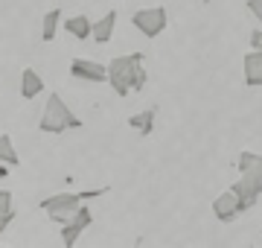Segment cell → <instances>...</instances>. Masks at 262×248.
Segmentation results:
<instances>
[{"mask_svg": "<svg viewBox=\"0 0 262 248\" xmlns=\"http://www.w3.org/2000/svg\"><path fill=\"white\" fill-rule=\"evenodd\" d=\"M143 53H125V56L111 58L108 65V85L117 96H128L131 91H143L149 82V73L143 67Z\"/></svg>", "mask_w": 262, "mask_h": 248, "instance_id": "6da1fadb", "label": "cell"}, {"mask_svg": "<svg viewBox=\"0 0 262 248\" xmlns=\"http://www.w3.org/2000/svg\"><path fill=\"white\" fill-rule=\"evenodd\" d=\"M38 129L47 134H61V132H70V129H82V120L67 108V102L58 94H50L47 105H44V114L38 120Z\"/></svg>", "mask_w": 262, "mask_h": 248, "instance_id": "7a4b0ae2", "label": "cell"}, {"mask_svg": "<svg viewBox=\"0 0 262 248\" xmlns=\"http://www.w3.org/2000/svg\"><path fill=\"white\" fill-rule=\"evenodd\" d=\"M169 24V12L166 6H149V9H137L131 15V27L143 32L146 38H158L160 32L166 29Z\"/></svg>", "mask_w": 262, "mask_h": 248, "instance_id": "3957f363", "label": "cell"}, {"mask_svg": "<svg viewBox=\"0 0 262 248\" xmlns=\"http://www.w3.org/2000/svg\"><path fill=\"white\" fill-rule=\"evenodd\" d=\"M41 208L50 213V219H56L58 225H64L76 210L82 208V196L79 193H53L41 201Z\"/></svg>", "mask_w": 262, "mask_h": 248, "instance_id": "277c9868", "label": "cell"}, {"mask_svg": "<svg viewBox=\"0 0 262 248\" xmlns=\"http://www.w3.org/2000/svg\"><path fill=\"white\" fill-rule=\"evenodd\" d=\"M91 222H94V213H91V208H88V204H82V208L76 210L73 216L61 225V242H64L67 248H73Z\"/></svg>", "mask_w": 262, "mask_h": 248, "instance_id": "5b68a950", "label": "cell"}, {"mask_svg": "<svg viewBox=\"0 0 262 248\" xmlns=\"http://www.w3.org/2000/svg\"><path fill=\"white\" fill-rule=\"evenodd\" d=\"M70 76L99 85V82H108V67L94 61V58H73L70 61Z\"/></svg>", "mask_w": 262, "mask_h": 248, "instance_id": "8992f818", "label": "cell"}, {"mask_svg": "<svg viewBox=\"0 0 262 248\" xmlns=\"http://www.w3.org/2000/svg\"><path fill=\"white\" fill-rule=\"evenodd\" d=\"M239 175L262 196V155H256V152L239 155Z\"/></svg>", "mask_w": 262, "mask_h": 248, "instance_id": "52a82bcc", "label": "cell"}, {"mask_svg": "<svg viewBox=\"0 0 262 248\" xmlns=\"http://www.w3.org/2000/svg\"><path fill=\"white\" fill-rule=\"evenodd\" d=\"M213 213L219 222H233L242 216V208H239V199H236L233 190H225L222 196H215L213 201Z\"/></svg>", "mask_w": 262, "mask_h": 248, "instance_id": "ba28073f", "label": "cell"}, {"mask_svg": "<svg viewBox=\"0 0 262 248\" xmlns=\"http://www.w3.org/2000/svg\"><path fill=\"white\" fill-rule=\"evenodd\" d=\"M114 27H117V12H108L105 18L91 24V38H94L96 44H108L111 35H114Z\"/></svg>", "mask_w": 262, "mask_h": 248, "instance_id": "9c48e42d", "label": "cell"}, {"mask_svg": "<svg viewBox=\"0 0 262 248\" xmlns=\"http://www.w3.org/2000/svg\"><path fill=\"white\" fill-rule=\"evenodd\" d=\"M41 91H44V79L38 76L32 67H27V70L20 73V96H24V99H35Z\"/></svg>", "mask_w": 262, "mask_h": 248, "instance_id": "30bf717a", "label": "cell"}, {"mask_svg": "<svg viewBox=\"0 0 262 248\" xmlns=\"http://www.w3.org/2000/svg\"><path fill=\"white\" fill-rule=\"evenodd\" d=\"M155 120H158V108L151 105V108H143L140 114H131L128 126L134 129V132H140V134H151L155 132Z\"/></svg>", "mask_w": 262, "mask_h": 248, "instance_id": "8fae6325", "label": "cell"}, {"mask_svg": "<svg viewBox=\"0 0 262 248\" xmlns=\"http://www.w3.org/2000/svg\"><path fill=\"white\" fill-rule=\"evenodd\" d=\"M91 24L94 20L88 18V15H70V18H64V32H70L79 41H88L91 38Z\"/></svg>", "mask_w": 262, "mask_h": 248, "instance_id": "7c38bea8", "label": "cell"}, {"mask_svg": "<svg viewBox=\"0 0 262 248\" xmlns=\"http://www.w3.org/2000/svg\"><path fill=\"white\" fill-rule=\"evenodd\" d=\"M230 190L236 193V199H239V208H242V213H248V210L253 208V204H256V199H259V193L253 190L251 184L245 181V178H239V181L233 184V187H230Z\"/></svg>", "mask_w": 262, "mask_h": 248, "instance_id": "4fadbf2b", "label": "cell"}, {"mask_svg": "<svg viewBox=\"0 0 262 248\" xmlns=\"http://www.w3.org/2000/svg\"><path fill=\"white\" fill-rule=\"evenodd\" d=\"M58 24H61V9H50L47 15H44L41 38H44V41H53V38H56V29H58Z\"/></svg>", "mask_w": 262, "mask_h": 248, "instance_id": "5bb4252c", "label": "cell"}, {"mask_svg": "<svg viewBox=\"0 0 262 248\" xmlns=\"http://www.w3.org/2000/svg\"><path fill=\"white\" fill-rule=\"evenodd\" d=\"M0 163H9V167H18L20 158L15 152V146H12V137L9 134H0Z\"/></svg>", "mask_w": 262, "mask_h": 248, "instance_id": "9a60e30c", "label": "cell"}, {"mask_svg": "<svg viewBox=\"0 0 262 248\" xmlns=\"http://www.w3.org/2000/svg\"><path fill=\"white\" fill-rule=\"evenodd\" d=\"M9 210H12V193L0 190V213H9Z\"/></svg>", "mask_w": 262, "mask_h": 248, "instance_id": "2e32d148", "label": "cell"}, {"mask_svg": "<svg viewBox=\"0 0 262 248\" xmlns=\"http://www.w3.org/2000/svg\"><path fill=\"white\" fill-rule=\"evenodd\" d=\"M245 6H248V9L253 12V18L259 20V27H262V0H248Z\"/></svg>", "mask_w": 262, "mask_h": 248, "instance_id": "e0dca14e", "label": "cell"}, {"mask_svg": "<svg viewBox=\"0 0 262 248\" xmlns=\"http://www.w3.org/2000/svg\"><path fill=\"white\" fill-rule=\"evenodd\" d=\"M102 193H108V187H96V190H82L79 196H82V201H88V199H96V196H102Z\"/></svg>", "mask_w": 262, "mask_h": 248, "instance_id": "ac0fdd59", "label": "cell"}, {"mask_svg": "<svg viewBox=\"0 0 262 248\" xmlns=\"http://www.w3.org/2000/svg\"><path fill=\"white\" fill-rule=\"evenodd\" d=\"M12 219H15V213H12V210H9V213H0V237H3V231L12 225Z\"/></svg>", "mask_w": 262, "mask_h": 248, "instance_id": "d6986e66", "label": "cell"}, {"mask_svg": "<svg viewBox=\"0 0 262 248\" xmlns=\"http://www.w3.org/2000/svg\"><path fill=\"white\" fill-rule=\"evenodd\" d=\"M251 50H262V29L251 32Z\"/></svg>", "mask_w": 262, "mask_h": 248, "instance_id": "ffe728a7", "label": "cell"}, {"mask_svg": "<svg viewBox=\"0 0 262 248\" xmlns=\"http://www.w3.org/2000/svg\"><path fill=\"white\" fill-rule=\"evenodd\" d=\"M204 3H213V0H204Z\"/></svg>", "mask_w": 262, "mask_h": 248, "instance_id": "44dd1931", "label": "cell"}]
</instances>
